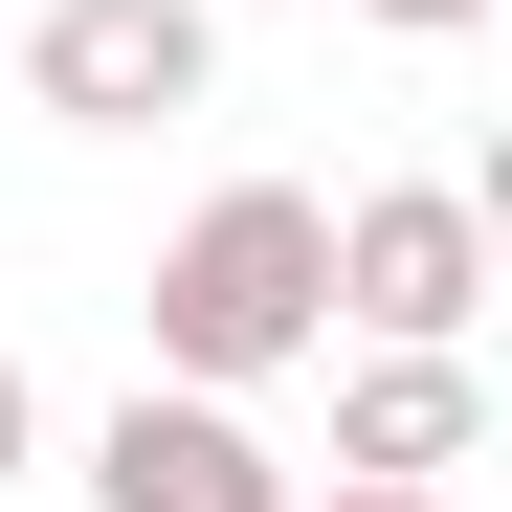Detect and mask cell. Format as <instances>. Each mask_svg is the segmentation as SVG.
I'll return each mask as SVG.
<instances>
[{
    "mask_svg": "<svg viewBox=\"0 0 512 512\" xmlns=\"http://www.w3.org/2000/svg\"><path fill=\"white\" fill-rule=\"evenodd\" d=\"M90 512H290V468H268V423H245V401L134 379V401L90 423Z\"/></svg>",
    "mask_w": 512,
    "mask_h": 512,
    "instance_id": "cell-4",
    "label": "cell"
},
{
    "mask_svg": "<svg viewBox=\"0 0 512 512\" xmlns=\"http://www.w3.org/2000/svg\"><path fill=\"white\" fill-rule=\"evenodd\" d=\"M23 90L67 134H156V112L223 90V23H201V0H45V23H23Z\"/></svg>",
    "mask_w": 512,
    "mask_h": 512,
    "instance_id": "cell-3",
    "label": "cell"
},
{
    "mask_svg": "<svg viewBox=\"0 0 512 512\" xmlns=\"http://www.w3.org/2000/svg\"><path fill=\"white\" fill-rule=\"evenodd\" d=\"M468 312H490V201L468 179H357L334 201V334L468 357Z\"/></svg>",
    "mask_w": 512,
    "mask_h": 512,
    "instance_id": "cell-2",
    "label": "cell"
},
{
    "mask_svg": "<svg viewBox=\"0 0 512 512\" xmlns=\"http://www.w3.org/2000/svg\"><path fill=\"white\" fill-rule=\"evenodd\" d=\"M290 512H446V490H379V468H334V490H290Z\"/></svg>",
    "mask_w": 512,
    "mask_h": 512,
    "instance_id": "cell-8",
    "label": "cell"
},
{
    "mask_svg": "<svg viewBox=\"0 0 512 512\" xmlns=\"http://www.w3.org/2000/svg\"><path fill=\"white\" fill-rule=\"evenodd\" d=\"M23 468H45V379L0 357V490H23Z\"/></svg>",
    "mask_w": 512,
    "mask_h": 512,
    "instance_id": "cell-7",
    "label": "cell"
},
{
    "mask_svg": "<svg viewBox=\"0 0 512 512\" xmlns=\"http://www.w3.org/2000/svg\"><path fill=\"white\" fill-rule=\"evenodd\" d=\"M468 446H490V379H468V357H401V334H357V379H334V468L446 490Z\"/></svg>",
    "mask_w": 512,
    "mask_h": 512,
    "instance_id": "cell-5",
    "label": "cell"
},
{
    "mask_svg": "<svg viewBox=\"0 0 512 512\" xmlns=\"http://www.w3.org/2000/svg\"><path fill=\"white\" fill-rule=\"evenodd\" d=\"M334 23H401V45H468L490 0H334Z\"/></svg>",
    "mask_w": 512,
    "mask_h": 512,
    "instance_id": "cell-6",
    "label": "cell"
},
{
    "mask_svg": "<svg viewBox=\"0 0 512 512\" xmlns=\"http://www.w3.org/2000/svg\"><path fill=\"white\" fill-rule=\"evenodd\" d=\"M156 379H201V401H268L290 357H334V201L312 179H223L179 245H156Z\"/></svg>",
    "mask_w": 512,
    "mask_h": 512,
    "instance_id": "cell-1",
    "label": "cell"
}]
</instances>
